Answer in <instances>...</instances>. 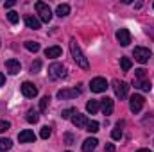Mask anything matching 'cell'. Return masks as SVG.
<instances>
[{
  "instance_id": "7a4b0ae2",
  "label": "cell",
  "mask_w": 154,
  "mask_h": 152,
  "mask_svg": "<svg viewBox=\"0 0 154 152\" xmlns=\"http://www.w3.org/2000/svg\"><path fill=\"white\" fill-rule=\"evenodd\" d=\"M48 77L57 81V79H65L66 77V68L61 65V63H52L48 66Z\"/></svg>"
},
{
  "instance_id": "44dd1931",
  "label": "cell",
  "mask_w": 154,
  "mask_h": 152,
  "mask_svg": "<svg viewBox=\"0 0 154 152\" xmlns=\"http://www.w3.org/2000/svg\"><path fill=\"white\" fill-rule=\"evenodd\" d=\"M25 120H27L29 123H36V122L39 120L38 111H34V109H29V111H27V116H25Z\"/></svg>"
},
{
  "instance_id": "4fadbf2b",
  "label": "cell",
  "mask_w": 154,
  "mask_h": 152,
  "mask_svg": "<svg viewBox=\"0 0 154 152\" xmlns=\"http://www.w3.org/2000/svg\"><path fill=\"white\" fill-rule=\"evenodd\" d=\"M100 109H102V113L106 114V116L113 113V99H109V97L100 99Z\"/></svg>"
},
{
  "instance_id": "3957f363",
  "label": "cell",
  "mask_w": 154,
  "mask_h": 152,
  "mask_svg": "<svg viewBox=\"0 0 154 152\" xmlns=\"http://www.w3.org/2000/svg\"><path fill=\"white\" fill-rule=\"evenodd\" d=\"M34 7H36V11H38V14H39V22L48 23V22L52 20V11H50V7H48L47 4H43V2H36Z\"/></svg>"
},
{
  "instance_id": "74e56055",
  "label": "cell",
  "mask_w": 154,
  "mask_h": 152,
  "mask_svg": "<svg viewBox=\"0 0 154 152\" xmlns=\"http://www.w3.org/2000/svg\"><path fill=\"white\" fill-rule=\"evenodd\" d=\"M136 152H151L149 149H140V150H136Z\"/></svg>"
},
{
  "instance_id": "5bb4252c",
  "label": "cell",
  "mask_w": 154,
  "mask_h": 152,
  "mask_svg": "<svg viewBox=\"0 0 154 152\" xmlns=\"http://www.w3.org/2000/svg\"><path fill=\"white\" fill-rule=\"evenodd\" d=\"M25 25H27L29 29L36 31V29H39V27H41V22H39L36 16H31V14H27V16H25Z\"/></svg>"
},
{
  "instance_id": "30bf717a",
  "label": "cell",
  "mask_w": 154,
  "mask_h": 152,
  "mask_svg": "<svg viewBox=\"0 0 154 152\" xmlns=\"http://www.w3.org/2000/svg\"><path fill=\"white\" fill-rule=\"evenodd\" d=\"M116 39H118V43H120L122 47H127V45L131 43V32H129L127 29H118V31H116Z\"/></svg>"
},
{
  "instance_id": "836d02e7",
  "label": "cell",
  "mask_w": 154,
  "mask_h": 152,
  "mask_svg": "<svg viewBox=\"0 0 154 152\" xmlns=\"http://www.w3.org/2000/svg\"><path fill=\"white\" fill-rule=\"evenodd\" d=\"M65 141H66V145H72L74 143V136L72 134H65Z\"/></svg>"
},
{
  "instance_id": "2e32d148",
  "label": "cell",
  "mask_w": 154,
  "mask_h": 152,
  "mask_svg": "<svg viewBox=\"0 0 154 152\" xmlns=\"http://www.w3.org/2000/svg\"><path fill=\"white\" fill-rule=\"evenodd\" d=\"M72 123L75 125L77 129H81V127H86V116L84 114H81V113H75L74 116H72Z\"/></svg>"
},
{
  "instance_id": "1f68e13d",
  "label": "cell",
  "mask_w": 154,
  "mask_h": 152,
  "mask_svg": "<svg viewBox=\"0 0 154 152\" xmlns=\"http://www.w3.org/2000/svg\"><path fill=\"white\" fill-rule=\"evenodd\" d=\"M39 70H41V61L36 59V61L32 63V66H31V72H32V74H38Z\"/></svg>"
},
{
  "instance_id": "5b68a950",
  "label": "cell",
  "mask_w": 154,
  "mask_h": 152,
  "mask_svg": "<svg viewBox=\"0 0 154 152\" xmlns=\"http://www.w3.org/2000/svg\"><path fill=\"white\" fill-rule=\"evenodd\" d=\"M90 90H91L93 93H102V91H106V90H108V82H106V79H104V77H95V79H91V82H90Z\"/></svg>"
},
{
  "instance_id": "e575fe53",
  "label": "cell",
  "mask_w": 154,
  "mask_h": 152,
  "mask_svg": "<svg viewBox=\"0 0 154 152\" xmlns=\"http://www.w3.org/2000/svg\"><path fill=\"white\" fill-rule=\"evenodd\" d=\"M106 152H115V145L113 143H106Z\"/></svg>"
},
{
  "instance_id": "d4e9b609",
  "label": "cell",
  "mask_w": 154,
  "mask_h": 152,
  "mask_svg": "<svg viewBox=\"0 0 154 152\" xmlns=\"http://www.w3.org/2000/svg\"><path fill=\"white\" fill-rule=\"evenodd\" d=\"M48 102H50V97H48V95H45V97L39 100V111H41V113H45V111H47Z\"/></svg>"
},
{
  "instance_id": "ffe728a7",
  "label": "cell",
  "mask_w": 154,
  "mask_h": 152,
  "mask_svg": "<svg viewBox=\"0 0 154 152\" xmlns=\"http://www.w3.org/2000/svg\"><path fill=\"white\" fill-rule=\"evenodd\" d=\"M45 56L47 57H59L61 56V47H48L45 50Z\"/></svg>"
},
{
  "instance_id": "d590c367",
  "label": "cell",
  "mask_w": 154,
  "mask_h": 152,
  "mask_svg": "<svg viewBox=\"0 0 154 152\" xmlns=\"http://www.w3.org/2000/svg\"><path fill=\"white\" fill-rule=\"evenodd\" d=\"M14 5V0H9V2H5V7L9 9V7H13Z\"/></svg>"
},
{
  "instance_id": "484cf974",
  "label": "cell",
  "mask_w": 154,
  "mask_h": 152,
  "mask_svg": "<svg viewBox=\"0 0 154 152\" xmlns=\"http://www.w3.org/2000/svg\"><path fill=\"white\" fill-rule=\"evenodd\" d=\"M99 127H100V125H99V122H95V120H91V122L86 123V131H88V132H97Z\"/></svg>"
},
{
  "instance_id": "d6a6232c",
  "label": "cell",
  "mask_w": 154,
  "mask_h": 152,
  "mask_svg": "<svg viewBox=\"0 0 154 152\" xmlns=\"http://www.w3.org/2000/svg\"><path fill=\"white\" fill-rule=\"evenodd\" d=\"M9 129H11V123L5 122V120H0V132H5V131H9Z\"/></svg>"
},
{
  "instance_id": "6da1fadb",
  "label": "cell",
  "mask_w": 154,
  "mask_h": 152,
  "mask_svg": "<svg viewBox=\"0 0 154 152\" xmlns=\"http://www.w3.org/2000/svg\"><path fill=\"white\" fill-rule=\"evenodd\" d=\"M70 52H72V57H74V61L77 63V66H81L82 70H88L90 63H88V59L84 57V54H82V50L79 48V45H77L75 39H70Z\"/></svg>"
},
{
  "instance_id": "e0dca14e",
  "label": "cell",
  "mask_w": 154,
  "mask_h": 152,
  "mask_svg": "<svg viewBox=\"0 0 154 152\" xmlns=\"http://www.w3.org/2000/svg\"><path fill=\"white\" fill-rule=\"evenodd\" d=\"M133 86H134V88H138V90H143V91H151V88H152V84H151V81H149V79L134 81V82H133Z\"/></svg>"
},
{
  "instance_id": "7c38bea8",
  "label": "cell",
  "mask_w": 154,
  "mask_h": 152,
  "mask_svg": "<svg viewBox=\"0 0 154 152\" xmlns=\"http://www.w3.org/2000/svg\"><path fill=\"white\" fill-rule=\"evenodd\" d=\"M18 140H20V143H34V141H36V134H34L32 131L25 129V131H22V132L18 134Z\"/></svg>"
},
{
  "instance_id": "8992f818",
  "label": "cell",
  "mask_w": 154,
  "mask_h": 152,
  "mask_svg": "<svg viewBox=\"0 0 154 152\" xmlns=\"http://www.w3.org/2000/svg\"><path fill=\"white\" fill-rule=\"evenodd\" d=\"M113 90H115V95L122 100V99L127 97L129 86H127V82H124V81H113Z\"/></svg>"
},
{
  "instance_id": "d6986e66",
  "label": "cell",
  "mask_w": 154,
  "mask_h": 152,
  "mask_svg": "<svg viewBox=\"0 0 154 152\" xmlns=\"http://www.w3.org/2000/svg\"><path fill=\"white\" fill-rule=\"evenodd\" d=\"M56 14L61 16V18H63V16H68V14H70V5H68V4H59L57 9H56Z\"/></svg>"
},
{
  "instance_id": "8d00e7d4",
  "label": "cell",
  "mask_w": 154,
  "mask_h": 152,
  "mask_svg": "<svg viewBox=\"0 0 154 152\" xmlns=\"http://www.w3.org/2000/svg\"><path fill=\"white\" fill-rule=\"evenodd\" d=\"M4 82H5V77H4V74H0V86H4Z\"/></svg>"
},
{
  "instance_id": "f546056e",
  "label": "cell",
  "mask_w": 154,
  "mask_h": 152,
  "mask_svg": "<svg viewBox=\"0 0 154 152\" xmlns=\"http://www.w3.org/2000/svg\"><path fill=\"white\" fill-rule=\"evenodd\" d=\"M134 75H136V81H142V79H145V77H147V70L138 68V70H134Z\"/></svg>"
},
{
  "instance_id": "603a6c76",
  "label": "cell",
  "mask_w": 154,
  "mask_h": 152,
  "mask_svg": "<svg viewBox=\"0 0 154 152\" xmlns=\"http://www.w3.org/2000/svg\"><path fill=\"white\" fill-rule=\"evenodd\" d=\"M120 66H122V70H124V72H129V70H131V66H133V63H131V59H129V57H120Z\"/></svg>"
},
{
  "instance_id": "277c9868",
  "label": "cell",
  "mask_w": 154,
  "mask_h": 152,
  "mask_svg": "<svg viewBox=\"0 0 154 152\" xmlns=\"http://www.w3.org/2000/svg\"><path fill=\"white\" fill-rule=\"evenodd\" d=\"M133 56H134V59H136L138 63L145 65V63L151 59V50H149V48H145V47H136V48H134V52H133Z\"/></svg>"
},
{
  "instance_id": "4dcf8cb0",
  "label": "cell",
  "mask_w": 154,
  "mask_h": 152,
  "mask_svg": "<svg viewBox=\"0 0 154 152\" xmlns=\"http://www.w3.org/2000/svg\"><path fill=\"white\" fill-rule=\"evenodd\" d=\"M111 138L113 140H122V129L120 127H116V129L111 131Z\"/></svg>"
},
{
  "instance_id": "ba28073f",
  "label": "cell",
  "mask_w": 154,
  "mask_h": 152,
  "mask_svg": "<svg viewBox=\"0 0 154 152\" xmlns=\"http://www.w3.org/2000/svg\"><path fill=\"white\" fill-rule=\"evenodd\" d=\"M22 93H23V97H27V99H34L36 95H38V88L32 84V82H23L22 84Z\"/></svg>"
},
{
  "instance_id": "ac0fdd59",
  "label": "cell",
  "mask_w": 154,
  "mask_h": 152,
  "mask_svg": "<svg viewBox=\"0 0 154 152\" xmlns=\"http://www.w3.org/2000/svg\"><path fill=\"white\" fill-rule=\"evenodd\" d=\"M99 109H100V100H88V104H86V111L88 113L95 114Z\"/></svg>"
},
{
  "instance_id": "4316f807",
  "label": "cell",
  "mask_w": 154,
  "mask_h": 152,
  "mask_svg": "<svg viewBox=\"0 0 154 152\" xmlns=\"http://www.w3.org/2000/svg\"><path fill=\"white\" fill-rule=\"evenodd\" d=\"M50 134H52V129H50L48 125L41 127V132H39V136H41L43 140H48V138H50Z\"/></svg>"
},
{
  "instance_id": "7402d4cb",
  "label": "cell",
  "mask_w": 154,
  "mask_h": 152,
  "mask_svg": "<svg viewBox=\"0 0 154 152\" xmlns=\"http://www.w3.org/2000/svg\"><path fill=\"white\" fill-rule=\"evenodd\" d=\"M11 147H13V141L9 138H0V152L11 150Z\"/></svg>"
},
{
  "instance_id": "8fae6325",
  "label": "cell",
  "mask_w": 154,
  "mask_h": 152,
  "mask_svg": "<svg viewBox=\"0 0 154 152\" xmlns=\"http://www.w3.org/2000/svg\"><path fill=\"white\" fill-rule=\"evenodd\" d=\"M5 68H7V72H9L11 75H16V74H20L22 65H20V61H16V59H7V61H5Z\"/></svg>"
},
{
  "instance_id": "83f0119b",
  "label": "cell",
  "mask_w": 154,
  "mask_h": 152,
  "mask_svg": "<svg viewBox=\"0 0 154 152\" xmlns=\"http://www.w3.org/2000/svg\"><path fill=\"white\" fill-rule=\"evenodd\" d=\"M75 113H77V111L74 109V108H66V109H63V111H61V116H63V118H72Z\"/></svg>"
},
{
  "instance_id": "f1b7e54d",
  "label": "cell",
  "mask_w": 154,
  "mask_h": 152,
  "mask_svg": "<svg viewBox=\"0 0 154 152\" xmlns=\"http://www.w3.org/2000/svg\"><path fill=\"white\" fill-rule=\"evenodd\" d=\"M7 20L14 25V23H18V13H14V11H9L7 13Z\"/></svg>"
},
{
  "instance_id": "cb8c5ba5",
  "label": "cell",
  "mask_w": 154,
  "mask_h": 152,
  "mask_svg": "<svg viewBox=\"0 0 154 152\" xmlns=\"http://www.w3.org/2000/svg\"><path fill=\"white\" fill-rule=\"evenodd\" d=\"M23 45H25L27 50H31V52H34V54L39 52V43H36V41H25Z\"/></svg>"
},
{
  "instance_id": "52a82bcc",
  "label": "cell",
  "mask_w": 154,
  "mask_h": 152,
  "mask_svg": "<svg viewBox=\"0 0 154 152\" xmlns=\"http://www.w3.org/2000/svg\"><path fill=\"white\" fill-rule=\"evenodd\" d=\"M143 104H145V99L142 95H133L131 97V102H129V108H131L133 113H140L142 108H143Z\"/></svg>"
},
{
  "instance_id": "9a60e30c",
  "label": "cell",
  "mask_w": 154,
  "mask_h": 152,
  "mask_svg": "<svg viewBox=\"0 0 154 152\" xmlns=\"http://www.w3.org/2000/svg\"><path fill=\"white\" fill-rule=\"evenodd\" d=\"M97 138H86L84 141H82V150L84 152H93L95 150V147H97Z\"/></svg>"
},
{
  "instance_id": "9c48e42d",
  "label": "cell",
  "mask_w": 154,
  "mask_h": 152,
  "mask_svg": "<svg viewBox=\"0 0 154 152\" xmlns=\"http://www.w3.org/2000/svg\"><path fill=\"white\" fill-rule=\"evenodd\" d=\"M81 95V88H74V90H59L57 91V99L66 100V99H75Z\"/></svg>"
}]
</instances>
